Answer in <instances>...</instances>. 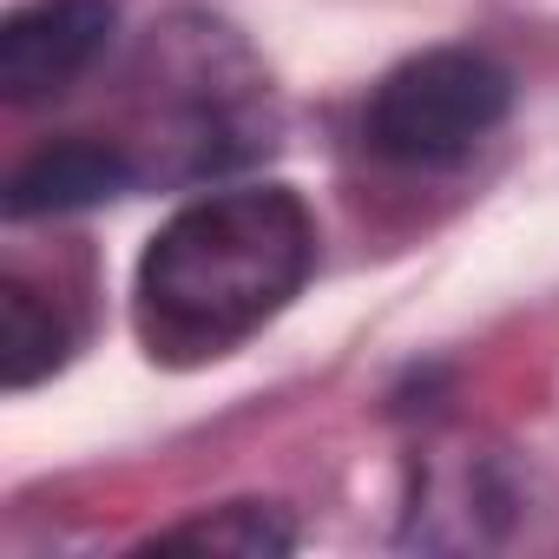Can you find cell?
I'll return each mask as SVG.
<instances>
[{
	"label": "cell",
	"instance_id": "6",
	"mask_svg": "<svg viewBox=\"0 0 559 559\" xmlns=\"http://www.w3.org/2000/svg\"><path fill=\"white\" fill-rule=\"evenodd\" d=\"M152 546H165V552L191 546V552H243V559H257V552H290L297 526L276 507H263V500H230V507H211V513H198L185 526H165Z\"/></svg>",
	"mask_w": 559,
	"mask_h": 559
},
{
	"label": "cell",
	"instance_id": "1",
	"mask_svg": "<svg viewBox=\"0 0 559 559\" xmlns=\"http://www.w3.org/2000/svg\"><path fill=\"white\" fill-rule=\"evenodd\" d=\"M317 270V217L290 185H237L185 204L139 257L132 330L152 362L204 369L243 349Z\"/></svg>",
	"mask_w": 559,
	"mask_h": 559
},
{
	"label": "cell",
	"instance_id": "3",
	"mask_svg": "<svg viewBox=\"0 0 559 559\" xmlns=\"http://www.w3.org/2000/svg\"><path fill=\"white\" fill-rule=\"evenodd\" d=\"M112 27H119L112 0H34V8L8 14V27H0V93H8V106L60 99L73 80L99 67Z\"/></svg>",
	"mask_w": 559,
	"mask_h": 559
},
{
	"label": "cell",
	"instance_id": "2",
	"mask_svg": "<svg viewBox=\"0 0 559 559\" xmlns=\"http://www.w3.org/2000/svg\"><path fill=\"white\" fill-rule=\"evenodd\" d=\"M513 112V80L474 47H428L382 73L362 112V139L389 165H454Z\"/></svg>",
	"mask_w": 559,
	"mask_h": 559
},
{
	"label": "cell",
	"instance_id": "4",
	"mask_svg": "<svg viewBox=\"0 0 559 559\" xmlns=\"http://www.w3.org/2000/svg\"><path fill=\"white\" fill-rule=\"evenodd\" d=\"M139 185V158L112 139H53L40 145L14 185H8V217H47V211H86Z\"/></svg>",
	"mask_w": 559,
	"mask_h": 559
},
{
	"label": "cell",
	"instance_id": "5",
	"mask_svg": "<svg viewBox=\"0 0 559 559\" xmlns=\"http://www.w3.org/2000/svg\"><path fill=\"white\" fill-rule=\"evenodd\" d=\"M67 356H73V317L53 297H40L27 276H8L0 284V382L21 395L47 382Z\"/></svg>",
	"mask_w": 559,
	"mask_h": 559
}]
</instances>
